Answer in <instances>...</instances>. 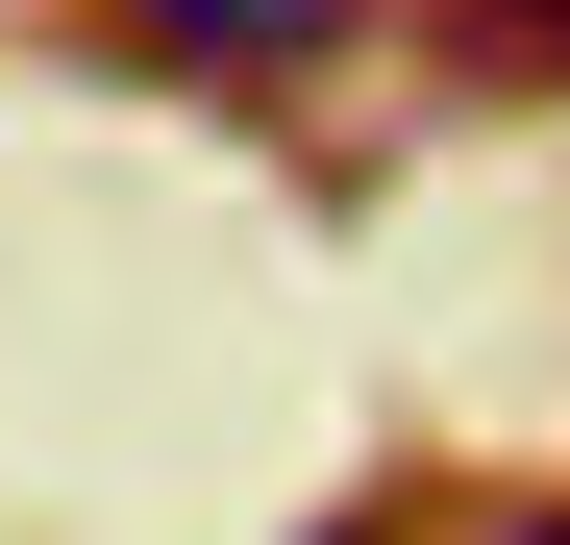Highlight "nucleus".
Instances as JSON below:
<instances>
[{"mask_svg": "<svg viewBox=\"0 0 570 545\" xmlns=\"http://www.w3.org/2000/svg\"><path fill=\"white\" fill-rule=\"evenodd\" d=\"M149 50H199V75H298V50H347L372 0H125Z\"/></svg>", "mask_w": 570, "mask_h": 545, "instance_id": "1", "label": "nucleus"}, {"mask_svg": "<svg viewBox=\"0 0 570 545\" xmlns=\"http://www.w3.org/2000/svg\"><path fill=\"white\" fill-rule=\"evenodd\" d=\"M446 50H497V75H570V0H446Z\"/></svg>", "mask_w": 570, "mask_h": 545, "instance_id": "2", "label": "nucleus"}]
</instances>
